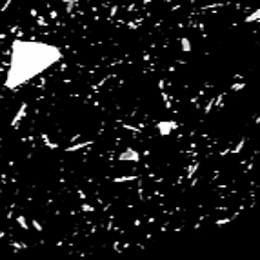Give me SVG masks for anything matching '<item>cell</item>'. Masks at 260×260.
I'll return each instance as SVG.
<instances>
[{
    "mask_svg": "<svg viewBox=\"0 0 260 260\" xmlns=\"http://www.w3.org/2000/svg\"><path fill=\"white\" fill-rule=\"evenodd\" d=\"M120 158L122 160H126V158H138V153H135V151H127V153H124V155H120Z\"/></svg>",
    "mask_w": 260,
    "mask_h": 260,
    "instance_id": "2",
    "label": "cell"
},
{
    "mask_svg": "<svg viewBox=\"0 0 260 260\" xmlns=\"http://www.w3.org/2000/svg\"><path fill=\"white\" fill-rule=\"evenodd\" d=\"M60 53L53 46L33 44V42H18L15 44L11 64L7 69L5 87L15 89L24 86L27 80L40 75L51 64L58 60Z\"/></svg>",
    "mask_w": 260,
    "mask_h": 260,
    "instance_id": "1",
    "label": "cell"
}]
</instances>
